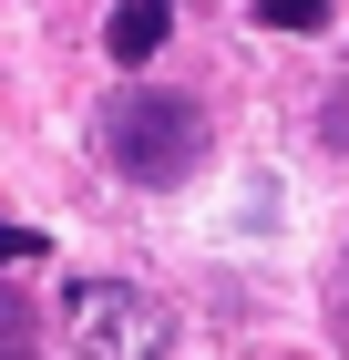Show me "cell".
<instances>
[{"label": "cell", "instance_id": "obj_1", "mask_svg": "<svg viewBox=\"0 0 349 360\" xmlns=\"http://www.w3.org/2000/svg\"><path fill=\"white\" fill-rule=\"evenodd\" d=\"M103 155H113V175H134V186H185V175L206 165V113H195L185 93L134 83V93L103 103Z\"/></svg>", "mask_w": 349, "mask_h": 360}, {"label": "cell", "instance_id": "obj_2", "mask_svg": "<svg viewBox=\"0 0 349 360\" xmlns=\"http://www.w3.org/2000/svg\"><path fill=\"white\" fill-rule=\"evenodd\" d=\"M62 330H72L82 360H154L175 340V319H164V299H144L124 278H82L72 299H62Z\"/></svg>", "mask_w": 349, "mask_h": 360}, {"label": "cell", "instance_id": "obj_3", "mask_svg": "<svg viewBox=\"0 0 349 360\" xmlns=\"http://www.w3.org/2000/svg\"><path fill=\"white\" fill-rule=\"evenodd\" d=\"M164 31H175V0H113V21H103V52L144 72V62L164 52Z\"/></svg>", "mask_w": 349, "mask_h": 360}, {"label": "cell", "instance_id": "obj_4", "mask_svg": "<svg viewBox=\"0 0 349 360\" xmlns=\"http://www.w3.org/2000/svg\"><path fill=\"white\" fill-rule=\"evenodd\" d=\"M31 340H41L31 299H21V288H0V360H31Z\"/></svg>", "mask_w": 349, "mask_h": 360}, {"label": "cell", "instance_id": "obj_5", "mask_svg": "<svg viewBox=\"0 0 349 360\" xmlns=\"http://www.w3.org/2000/svg\"><path fill=\"white\" fill-rule=\"evenodd\" d=\"M257 21H268V31H319L329 0H257Z\"/></svg>", "mask_w": 349, "mask_h": 360}, {"label": "cell", "instance_id": "obj_6", "mask_svg": "<svg viewBox=\"0 0 349 360\" xmlns=\"http://www.w3.org/2000/svg\"><path fill=\"white\" fill-rule=\"evenodd\" d=\"M0 268H41V226H0Z\"/></svg>", "mask_w": 349, "mask_h": 360}, {"label": "cell", "instance_id": "obj_7", "mask_svg": "<svg viewBox=\"0 0 349 360\" xmlns=\"http://www.w3.org/2000/svg\"><path fill=\"white\" fill-rule=\"evenodd\" d=\"M339 340H349V257H339Z\"/></svg>", "mask_w": 349, "mask_h": 360}]
</instances>
